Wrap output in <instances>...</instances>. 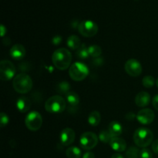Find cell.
Masks as SVG:
<instances>
[{
  "label": "cell",
  "mask_w": 158,
  "mask_h": 158,
  "mask_svg": "<svg viewBox=\"0 0 158 158\" xmlns=\"http://www.w3.org/2000/svg\"><path fill=\"white\" fill-rule=\"evenodd\" d=\"M52 61L54 66L60 70H66L70 66L72 54L65 48H60L54 51L52 56Z\"/></svg>",
  "instance_id": "1"
},
{
  "label": "cell",
  "mask_w": 158,
  "mask_h": 158,
  "mask_svg": "<svg viewBox=\"0 0 158 158\" xmlns=\"http://www.w3.org/2000/svg\"><path fill=\"white\" fill-rule=\"evenodd\" d=\"M12 86L19 94H27L32 88V80L27 74L20 73L14 77Z\"/></svg>",
  "instance_id": "2"
},
{
  "label": "cell",
  "mask_w": 158,
  "mask_h": 158,
  "mask_svg": "<svg viewBox=\"0 0 158 158\" xmlns=\"http://www.w3.org/2000/svg\"><path fill=\"white\" fill-rule=\"evenodd\" d=\"M154 134L148 128H138L134 134V141L139 148H145L149 146L153 141Z\"/></svg>",
  "instance_id": "3"
},
{
  "label": "cell",
  "mask_w": 158,
  "mask_h": 158,
  "mask_svg": "<svg viewBox=\"0 0 158 158\" xmlns=\"http://www.w3.org/2000/svg\"><path fill=\"white\" fill-rule=\"evenodd\" d=\"M66 103L60 96H52L49 97L45 103V109L51 114H60L66 109Z\"/></svg>",
  "instance_id": "4"
},
{
  "label": "cell",
  "mask_w": 158,
  "mask_h": 158,
  "mask_svg": "<svg viewBox=\"0 0 158 158\" xmlns=\"http://www.w3.org/2000/svg\"><path fill=\"white\" fill-rule=\"evenodd\" d=\"M69 74L71 79L74 81H82L89 74V69L84 63L77 62L69 67Z\"/></svg>",
  "instance_id": "5"
},
{
  "label": "cell",
  "mask_w": 158,
  "mask_h": 158,
  "mask_svg": "<svg viewBox=\"0 0 158 158\" xmlns=\"http://www.w3.org/2000/svg\"><path fill=\"white\" fill-rule=\"evenodd\" d=\"M25 124L29 131H36L40 130L43 125V117L41 114L36 111L29 113L25 119Z\"/></svg>",
  "instance_id": "6"
},
{
  "label": "cell",
  "mask_w": 158,
  "mask_h": 158,
  "mask_svg": "<svg viewBox=\"0 0 158 158\" xmlns=\"http://www.w3.org/2000/svg\"><path fill=\"white\" fill-rule=\"evenodd\" d=\"M78 31L84 37H93L98 32V26L91 20H85L78 25Z\"/></svg>",
  "instance_id": "7"
},
{
  "label": "cell",
  "mask_w": 158,
  "mask_h": 158,
  "mask_svg": "<svg viewBox=\"0 0 158 158\" xmlns=\"http://www.w3.org/2000/svg\"><path fill=\"white\" fill-rule=\"evenodd\" d=\"M98 143V137L93 132H86L83 134L80 139V144L83 149L89 151L94 149Z\"/></svg>",
  "instance_id": "8"
},
{
  "label": "cell",
  "mask_w": 158,
  "mask_h": 158,
  "mask_svg": "<svg viewBox=\"0 0 158 158\" xmlns=\"http://www.w3.org/2000/svg\"><path fill=\"white\" fill-rule=\"evenodd\" d=\"M15 74V67L9 60H2L0 63V79L2 80H10Z\"/></svg>",
  "instance_id": "9"
},
{
  "label": "cell",
  "mask_w": 158,
  "mask_h": 158,
  "mask_svg": "<svg viewBox=\"0 0 158 158\" xmlns=\"http://www.w3.org/2000/svg\"><path fill=\"white\" fill-rule=\"evenodd\" d=\"M125 70L128 75L133 77H137L141 74L142 66L138 60L135 59H131L125 63Z\"/></svg>",
  "instance_id": "10"
},
{
  "label": "cell",
  "mask_w": 158,
  "mask_h": 158,
  "mask_svg": "<svg viewBox=\"0 0 158 158\" xmlns=\"http://www.w3.org/2000/svg\"><path fill=\"white\" fill-rule=\"evenodd\" d=\"M155 114L151 109H143L139 111L137 114V119L141 124H151L154 120Z\"/></svg>",
  "instance_id": "11"
},
{
  "label": "cell",
  "mask_w": 158,
  "mask_h": 158,
  "mask_svg": "<svg viewBox=\"0 0 158 158\" xmlns=\"http://www.w3.org/2000/svg\"><path fill=\"white\" fill-rule=\"evenodd\" d=\"M60 142L64 146H69L75 140V131L69 127L64 128L60 133Z\"/></svg>",
  "instance_id": "12"
},
{
  "label": "cell",
  "mask_w": 158,
  "mask_h": 158,
  "mask_svg": "<svg viewBox=\"0 0 158 158\" xmlns=\"http://www.w3.org/2000/svg\"><path fill=\"white\" fill-rule=\"evenodd\" d=\"M26 55L25 47L21 44H15L10 49V56L15 60H20Z\"/></svg>",
  "instance_id": "13"
},
{
  "label": "cell",
  "mask_w": 158,
  "mask_h": 158,
  "mask_svg": "<svg viewBox=\"0 0 158 158\" xmlns=\"http://www.w3.org/2000/svg\"><path fill=\"white\" fill-rule=\"evenodd\" d=\"M111 148L117 152H123L127 148V143L120 137H113L110 142Z\"/></svg>",
  "instance_id": "14"
},
{
  "label": "cell",
  "mask_w": 158,
  "mask_h": 158,
  "mask_svg": "<svg viewBox=\"0 0 158 158\" xmlns=\"http://www.w3.org/2000/svg\"><path fill=\"white\" fill-rule=\"evenodd\" d=\"M150 101H151V96L148 93L144 92H140L137 94V95L135 97V103L137 106L140 107H145L149 104Z\"/></svg>",
  "instance_id": "15"
},
{
  "label": "cell",
  "mask_w": 158,
  "mask_h": 158,
  "mask_svg": "<svg viewBox=\"0 0 158 158\" xmlns=\"http://www.w3.org/2000/svg\"><path fill=\"white\" fill-rule=\"evenodd\" d=\"M16 107L21 113H26L31 107V101L28 97H21L17 100Z\"/></svg>",
  "instance_id": "16"
},
{
  "label": "cell",
  "mask_w": 158,
  "mask_h": 158,
  "mask_svg": "<svg viewBox=\"0 0 158 158\" xmlns=\"http://www.w3.org/2000/svg\"><path fill=\"white\" fill-rule=\"evenodd\" d=\"M108 131L112 137H118L123 132L121 124L117 121L111 122L108 127Z\"/></svg>",
  "instance_id": "17"
},
{
  "label": "cell",
  "mask_w": 158,
  "mask_h": 158,
  "mask_svg": "<svg viewBox=\"0 0 158 158\" xmlns=\"http://www.w3.org/2000/svg\"><path fill=\"white\" fill-rule=\"evenodd\" d=\"M66 44L69 49H71L72 50H75V49H78L81 46V41L77 35H72L67 39Z\"/></svg>",
  "instance_id": "18"
},
{
  "label": "cell",
  "mask_w": 158,
  "mask_h": 158,
  "mask_svg": "<svg viewBox=\"0 0 158 158\" xmlns=\"http://www.w3.org/2000/svg\"><path fill=\"white\" fill-rule=\"evenodd\" d=\"M100 120H101V116L100 113L97 110L91 112L88 117V123L93 127H97V125L100 124Z\"/></svg>",
  "instance_id": "19"
},
{
  "label": "cell",
  "mask_w": 158,
  "mask_h": 158,
  "mask_svg": "<svg viewBox=\"0 0 158 158\" xmlns=\"http://www.w3.org/2000/svg\"><path fill=\"white\" fill-rule=\"evenodd\" d=\"M66 155L68 158H80L82 152L77 147H70L66 150Z\"/></svg>",
  "instance_id": "20"
},
{
  "label": "cell",
  "mask_w": 158,
  "mask_h": 158,
  "mask_svg": "<svg viewBox=\"0 0 158 158\" xmlns=\"http://www.w3.org/2000/svg\"><path fill=\"white\" fill-rule=\"evenodd\" d=\"M66 101L68 102L70 106H77L80 103V97L78 94L75 92H69L66 95Z\"/></svg>",
  "instance_id": "21"
},
{
  "label": "cell",
  "mask_w": 158,
  "mask_h": 158,
  "mask_svg": "<svg viewBox=\"0 0 158 158\" xmlns=\"http://www.w3.org/2000/svg\"><path fill=\"white\" fill-rule=\"evenodd\" d=\"M88 51H89V56L94 57V58H97L102 53V49L100 46H97V45H93V46H89L88 47Z\"/></svg>",
  "instance_id": "22"
},
{
  "label": "cell",
  "mask_w": 158,
  "mask_h": 158,
  "mask_svg": "<svg viewBox=\"0 0 158 158\" xmlns=\"http://www.w3.org/2000/svg\"><path fill=\"white\" fill-rule=\"evenodd\" d=\"M56 89L58 91V93L63 94H67L69 93V89H70V86H69V83L67 82L63 81L61 83H59L56 86Z\"/></svg>",
  "instance_id": "23"
},
{
  "label": "cell",
  "mask_w": 158,
  "mask_h": 158,
  "mask_svg": "<svg viewBox=\"0 0 158 158\" xmlns=\"http://www.w3.org/2000/svg\"><path fill=\"white\" fill-rule=\"evenodd\" d=\"M77 55L78 58L82 59V60L87 59L89 56V51H88V48H86L84 44L81 45V46L77 49Z\"/></svg>",
  "instance_id": "24"
},
{
  "label": "cell",
  "mask_w": 158,
  "mask_h": 158,
  "mask_svg": "<svg viewBox=\"0 0 158 158\" xmlns=\"http://www.w3.org/2000/svg\"><path fill=\"white\" fill-rule=\"evenodd\" d=\"M140 151L136 147H131L126 152L127 158H140Z\"/></svg>",
  "instance_id": "25"
},
{
  "label": "cell",
  "mask_w": 158,
  "mask_h": 158,
  "mask_svg": "<svg viewBox=\"0 0 158 158\" xmlns=\"http://www.w3.org/2000/svg\"><path fill=\"white\" fill-rule=\"evenodd\" d=\"M142 83H143L144 87L151 88L154 86L155 79L152 76H146V77H143V80H142Z\"/></svg>",
  "instance_id": "26"
},
{
  "label": "cell",
  "mask_w": 158,
  "mask_h": 158,
  "mask_svg": "<svg viewBox=\"0 0 158 158\" xmlns=\"http://www.w3.org/2000/svg\"><path fill=\"white\" fill-rule=\"evenodd\" d=\"M112 138L113 137H111L110 134L108 131H102L100 133V134H99V139L103 143H110Z\"/></svg>",
  "instance_id": "27"
},
{
  "label": "cell",
  "mask_w": 158,
  "mask_h": 158,
  "mask_svg": "<svg viewBox=\"0 0 158 158\" xmlns=\"http://www.w3.org/2000/svg\"><path fill=\"white\" fill-rule=\"evenodd\" d=\"M9 119L7 114H5V113H1V114H0V126H1V127H6L9 123Z\"/></svg>",
  "instance_id": "28"
},
{
  "label": "cell",
  "mask_w": 158,
  "mask_h": 158,
  "mask_svg": "<svg viewBox=\"0 0 158 158\" xmlns=\"http://www.w3.org/2000/svg\"><path fill=\"white\" fill-rule=\"evenodd\" d=\"M140 158H153V154L149 149L145 148L140 151Z\"/></svg>",
  "instance_id": "29"
},
{
  "label": "cell",
  "mask_w": 158,
  "mask_h": 158,
  "mask_svg": "<svg viewBox=\"0 0 158 158\" xmlns=\"http://www.w3.org/2000/svg\"><path fill=\"white\" fill-rule=\"evenodd\" d=\"M61 41H62V37L60 36V35H55V36L53 37V39H52V44L55 45V46H57V45H59L60 43H61Z\"/></svg>",
  "instance_id": "30"
},
{
  "label": "cell",
  "mask_w": 158,
  "mask_h": 158,
  "mask_svg": "<svg viewBox=\"0 0 158 158\" xmlns=\"http://www.w3.org/2000/svg\"><path fill=\"white\" fill-rule=\"evenodd\" d=\"M152 104H153V106H154L157 110H158V94L157 95L154 96V98H153Z\"/></svg>",
  "instance_id": "31"
},
{
  "label": "cell",
  "mask_w": 158,
  "mask_h": 158,
  "mask_svg": "<svg viewBox=\"0 0 158 158\" xmlns=\"http://www.w3.org/2000/svg\"><path fill=\"white\" fill-rule=\"evenodd\" d=\"M152 150L155 154H158V140H154L152 143Z\"/></svg>",
  "instance_id": "32"
},
{
  "label": "cell",
  "mask_w": 158,
  "mask_h": 158,
  "mask_svg": "<svg viewBox=\"0 0 158 158\" xmlns=\"http://www.w3.org/2000/svg\"><path fill=\"white\" fill-rule=\"evenodd\" d=\"M83 158H95V155H94V153L88 151V152L85 153V154H83Z\"/></svg>",
  "instance_id": "33"
},
{
  "label": "cell",
  "mask_w": 158,
  "mask_h": 158,
  "mask_svg": "<svg viewBox=\"0 0 158 158\" xmlns=\"http://www.w3.org/2000/svg\"><path fill=\"white\" fill-rule=\"evenodd\" d=\"M6 33V28L2 24L1 25V36L3 37Z\"/></svg>",
  "instance_id": "34"
},
{
  "label": "cell",
  "mask_w": 158,
  "mask_h": 158,
  "mask_svg": "<svg viewBox=\"0 0 158 158\" xmlns=\"http://www.w3.org/2000/svg\"><path fill=\"white\" fill-rule=\"evenodd\" d=\"M111 158H124V157H123V156L121 154L116 153V154H114L112 156H111Z\"/></svg>",
  "instance_id": "35"
},
{
  "label": "cell",
  "mask_w": 158,
  "mask_h": 158,
  "mask_svg": "<svg viewBox=\"0 0 158 158\" xmlns=\"http://www.w3.org/2000/svg\"><path fill=\"white\" fill-rule=\"evenodd\" d=\"M156 85H157V88H158V78H157V80H156Z\"/></svg>",
  "instance_id": "36"
}]
</instances>
